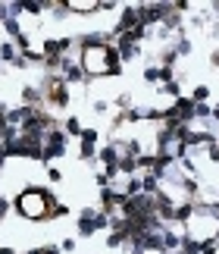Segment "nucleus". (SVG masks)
<instances>
[{"label": "nucleus", "mask_w": 219, "mask_h": 254, "mask_svg": "<svg viewBox=\"0 0 219 254\" xmlns=\"http://www.w3.org/2000/svg\"><path fill=\"white\" fill-rule=\"evenodd\" d=\"M82 72L85 76H119V57H116V48L97 41V44H88L82 50Z\"/></svg>", "instance_id": "f257e3e1"}, {"label": "nucleus", "mask_w": 219, "mask_h": 254, "mask_svg": "<svg viewBox=\"0 0 219 254\" xmlns=\"http://www.w3.org/2000/svg\"><path fill=\"white\" fill-rule=\"evenodd\" d=\"M54 207H57V201L47 195V191H41V189H25L22 195L16 198V210L22 213V217H29V220L54 217Z\"/></svg>", "instance_id": "f03ea898"}, {"label": "nucleus", "mask_w": 219, "mask_h": 254, "mask_svg": "<svg viewBox=\"0 0 219 254\" xmlns=\"http://www.w3.org/2000/svg\"><path fill=\"white\" fill-rule=\"evenodd\" d=\"M47 95H50V101H54L57 107H66V104H69V88H66L63 76H50V79H47Z\"/></svg>", "instance_id": "7ed1b4c3"}, {"label": "nucleus", "mask_w": 219, "mask_h": 254, "mask_svg": "<svg viewBox=\"0 0 219 254\" xmlns=\"http://www.w3.org/2000/svg\"><path fill=\"white\" fill-rule=\"evenodd\" d=\"M97 226H94V210H82V220H78V236H94Z\"/></svg>", "instance_id": "20e7f679"}, {"label": "nucleus", "mask_w": 219, "mask_h": 254, "mask_svg": "<svg viewBox=\"0 0 219 254\" xmlns=\"http://www.w3.org/2000/svg\"><path fill=\"white\" fill-rule=\"evenodd\" d=\"M47 0H44V3H38V0H22V10L25 13H35V16H38V13H41V10H47Z\"/></svg>", "instance_id": "39448f33"}, {"label": "nucleus", "mask_w": 219, "mask_h": 254, "mask_svg": "<svg viewBox=\"0 0 219 254\" xmlns=\"http://www.w3.org/2000/svg\"><path fill=\"white\" fill-rule=\"evenodd\" d=\"M3 29H6V35H10V38L22 35V32H19V19H3Z\"/></svg>", "instance_id": "423d86ee"}, {"label": "nucleus", "mask_w": 219, "mask_h": 254, "mask_svg": "<svg viewBox=\"0 0 219 254\" xmlns=\"http://www.w3.org/2000/svg\"><path fill=\"white\" fill-rule=\"evenodd\" d=\"M0 60H6V63H13V60H16V48H13L10 41L0 44Z\"/></svg>", "instance_id": "0eeeda50"}, {"label": "nucleus", "mask_w": 219, "mask_h": 254, "mask_svg": "<svg viewBox=\"0 0 219 254\" xmlns=\"http://www.w3.org/2000/svg\"><path fill=\"white\" fill-rule=\"evenodd\" d=\"M66 132H69V135H82V123H78L75 116L66 119Z\"/></svg>", "instance_id": "6e6552de"}, {"label": "nucleus", "mask_w": 219, "mask_h": 254, "mask_svg": "<svg viewBox=\"0 0 219 254\" xmlns=\"http://www.w3.org/2000/svg\"><path fill=\"white\" fill-rule=\"evenodd\" d=\"M207 157L213 160V163H219V144H216V142H210V148H207Z\"/></svg>", "instance_id": "1a4fd4ad"}, {"label": "nucleus", "mask_w": 219, "mask_h": 254, "mask_svg": "<svg viewBox=\"0 0 219 254\" xmlns=\"http://www.w3.org/2000/svg\"><path fill=\"white\" fill-rule=\"evenodd\" d=\"M210 113L213 110H210L207 104H194V116H210Z\"/></svg>", "instance_id": "9d476101"}, {"label": "nucleus", "mask_w": 219, "mask_h": 254, "mask_svg": "<svg viewBox=\"0 0 219 254\" xmlns=\"http://www.w3.org/2000/svg\"><path fill=\"white\" fill-rule=\"evenodd\" d=\"M144 79H147V82H160V69H147Z\"/></svg>", "instance_id": "9b49d317"}, {"label": "nucleus", "mask_w": 219, "mask_h": 254, "mask_svg": "<svg viewBox=\"0 0 219 254\" xmlns=\"http://www.w3.org/2000/svg\"><path fill=\"white\" fill-rule=\"evenodd\" d=\"M25 101L35 104V101H38V88H25Z\"/></svg>", "instance_id": "f8f14e48"}, {"label": "nucleus", "mask_w": 219, "mask_h": 254, "mask_svg": "<svg viewBox=\"0 0 219 254\" xmlns=\"http://www.w3.org/2000/svg\"><path fill=\"white\" fill-rule=\"evenodd\" d=\"M72 248H75V238H66V242L59 245V251H72Z\"/></svg>", "instance_id": "ddd939ff"}, {"label": "nucleus", "mask_w": 219, "mask_h": 254, "mask_svg": "<svg viewBox=\"0 0 219 254\" xmlns=\"http://www.w3.org/2000/svg\"><path fill=\"white\" fill-rule=\"evenodd\" d=\"M6 210H10V201H6V198H0V217H6Z\"/></svg>", "instance_id": "4468645a"}, {"label": "nucleus", "mask_w": 219, "mask_h": 254, "mask_svg": "<svg viewBox=\"0 0 219 254\" xmlns=\"http://www.w3.org/2000/svg\"><path fill=\"white\" fill-rule=\"evenodd\" d=\"M47 176H50V182H59V179H63V173H59V170H50Z\"/></svg>", "instance_id": "2eb2a0df"}, {"label": "nucleus", "mask_w": 219, "mask_h": 254, "mask_svg": "<svg viewBox=\"0 0 219 254\" xmlns=\"http://www.w3.org/2000/svg\"><path fill=\"white\" fill-rule=\"evenodd\" d=\"M41 254H59V248H41Z\"/></svg>", "instance_id": "dca6fc26"}, {"label": "nucleus", "mask_w": 219, "mask_h": 254, "mask_svg": "<svg viewBox=\"0 0 219 254\" xmlns=\"http://www.w3.org/2000/svg\"><path fill=\"white\" fill-rule=\"evenodd\" d=\"M0 254H16V251H13V248H0Z\"/></svg>", "instance_id": "f3484780"}, {"label": "nucleus", "mask_w": 219, "mask_h": 254, "mask_svg": "<svg viewBox=\"0 0 219 254\" xmlns=\"http://www.w3.org/2000/svg\"><path fill=\"white\" fill-rule=\"evenodd\" d=\"M213 63H216V66H219V53H213Z\"/></svg>", "instance_id": "a211bd4d"}, {"label": "nucleus", "mask_w": 219, "mask_h": 254, "mask_svg": "<svg viewBox=\"0 0 219 254\" xmlns=\"http://www.w3.org/2000/svg\"><path fill=\"white\" fill-rule=\"evenodd\" d=\"M29 254H41V248H35V251H29Z\"/></svg>", "instance_id": "6ab92c4d"}]
</instances>
